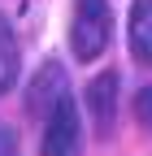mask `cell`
<instances>
[{"label": "cell", "mask_w": 152, "mask_h": 156, "mask_svg": "<svg viewBox=\"0 0 152 156\" xmlns=\"http://www.w3.org/2000/svg\"><path fill=\"white\" fill-rule=\"evenodd\" d=\"M109 35H113L109 0H74V17H70V52H74V61L91 65L109 48Z\"/></svg>", "instance_id": "obj_1"}, {"label": "cell", "mask_w": 152, "mask_h": 156, "mask_svg": "<svg viewBox=\"0 0 152 156\" xmlns=\"http://www.w3.org/2000/svg\"><path fill=\"white\" fill-rule=\"evenodd\" d=\"M83 147V126H78V104L65 91L44 117V156H78Z\"/></svg>", "instance_id": "obj_2"}, {"label": "cell", "mask_w": 152, "mask_h": 156, "mask_svg": "<svg viewBox=\"0 0 152 156\" xmlns=\"http://www.w3.org/2000/svg\"><path fill=\"white\" fill-rule=\"evenodd\" d=\"M87 113L96 122V130L109 139L113 122H118V74H100L87 83Z\"/></svg>", "instance_id": "obj_3"}, {"label": "cell", "mask_w": 152, "mask_h": 156, "mask_svg": "<svg viewBox=\"0 0 152 156\" xmlns=\"http://www.w3.org/2000/svg\"><path fill=\"white\" fill-rule=\"evenodd\" d=\"M65 95V74H61V65H44L39 74H35V83H31V95H26V108L35 113V117H48L52 113V104Z\"/></svg>", "instance_id": "obj_4"}, {"label": "cell", "mask_w": 152, "mask_h": 156, "mask_svg": "<svg viewBox=\"0 0 152 156\" xmlns=\"http://www.w3.org/2000/svg\"><path fill=\"white\" fill-rule=\"evenodd\" d=\"M126 39H130L135 61H139V65H152V0H135V5H130Z\"/></svg>", "instance_id": "obj_5"}, {"label": "cell", "mask_w": 152, "mask_h": 156, "mask_svg": "<svg viewBox=\"0 0 152 156\" xmlns=\"http://www.w3.org/2000/svg\"><path fill=\"white\" fill-rule=\"evenodd\" d=\"M17 83V44H13V30L9 22L0 17V95Z\"/></svg>", "instance_id": "obj_6"}, {"label": "cell", "mask_w": 152, "mask_h": 156, "mask_svg": "<svg viewBox=\"0 0 152 156\" xmlns=\"http://www.w3.org/2000/svg\"><path fill=\"white\" fill-rule=\"evenodd\" d=\"M135 113H139V122L152 130V87H143V91L135 95Z\"/></svg>", "instance_id": "obj_7"}, {"label": "cell", "mask_w": 152, "mask_h": 156, "mask_svg": "<svg viewBox=\"0 0 152 156\" xmlns=\"http://www.w3.org/2000/svg\"><path fill=\"white\" fill-rule=\"evenodd\" d=\"M0 156H22V147H17V134L9 126H0Z\"/></svg>", "instance_id": "obj_8"}]
</instances>
